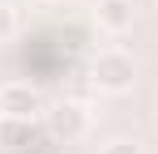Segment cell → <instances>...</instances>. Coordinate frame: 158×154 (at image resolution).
I'll list each match as a JSON object with an SVG mask.
<instances>
[{
  "instance_id": "277c9868",
  "label": "cell",
  "mask_w": 158,
  "mask_h": 154,
  "mask_svg": "<svg viewBox=\"0 0 158 154\" xmlns=\"http://www.w3.org/2000/svg\"><path fill=\"white\" fill-rule=\"evenodd\" d=\"M85 128H90V111L81 103H60L47 111V133L56 141H77V137H85Z\"/></svg>"
},
{
  "instance_id": "8992f818",
  "label": "cell",
  "mask_w": 158,
  "mask_h": 154,
  "mask_svg": "<svg viewBox=\"0 0 158 154\" xmlns=\"http://www.w3.org/2000/svg\"><path fill=\"white\" fill-rule=\"evenodd\" d=\"M98 154H145V150H141V141H137V137H111Z\"/></svg>"
},
{
  "instance_id": "52a82bcc",
  "label": "cell",
  "mask_w": 158,
  "mask_h": 154,
  "mask_svg": "<svg viewBox=\"0 0 158 154\" xmlns=\"http://www.w3.org/2000/svg\"><path fill=\"white\" fill-rule=\"evenodd\" d=\"M13 26H17L13 9H4V4H0V39H9V34H13Z\"/></svg>"
},
{
  "instance_id": "5b68a950",
  "label": "cell",
  "mask_w": 158,
  "mask_h": 154,
  "mask_svg": "<svg viewBox=\"0 0 158 154\" xmlns=\"http://www.w3.org/2000/svg\"><path fill=\"white\" fill-rule=\"evenodd\" d=\"M94 22H98V30H107V34H124V30H132V22H137V4H132V0H98V4H94Z\"/></svg>"
},
{
  "instance_id": "ba28073f",
  "label": "cell",
  "mask_w": 158,
  "mask_h": 154,
  "mask_svg": "<svg viewBox=\"0 0 158 154\" xmlns=\"http://www.w3.org/2000/svg\"><path fill=\"white\" fill-rule=\"evenodd\" d=\"M154 133H158V111H154Z\"/></svg>"
},
{
  "instance_id": "6da1fadb",
  "label": "cell",
  "mask_w": 158,
  "mask_h": 154,
  "mask_svg": "<svg viewBox=\"0 0 158 154\" xmlns=\"http://www.w3.org/2000/svg\"><path fill=\"white\" fill-rule=\"evenodd\" d=\"M90 81H94L103 94H128L132 86H137V60H132V51H124V47H103L98 56H94Z\"/></svg>"
},
{
  "instance_id": "7a4b0ae2",
  "label": "cell",
  "mask_w": 158,
  "mask_h": 154,
  "mask_svg": "<svg viewBox=\"0 0 158 154\" xmlns=\"http://www.w3.org/2000/svg\"><path fill=\"white\" fill-rule=\"evenodd\" d=\"M52 141L56 137L39 120H0V146H9L17 154H47Z\"/></svg>"
},
{
  "instance_id": "3957f363",
  "label": "cell",
  "mask_w": 158,
  "mask_h": 154,
  "mask_svg": "<svg viewBox=\"0 0 158 154\" xmlns=\"http://www.w3.org/2000/svg\"><path fill=\"white\" fill-rule=\"evenodd\" d=\"M43 94L30 81H4L0 86V120H39Z\"/></svg>"
}]
</instances>
